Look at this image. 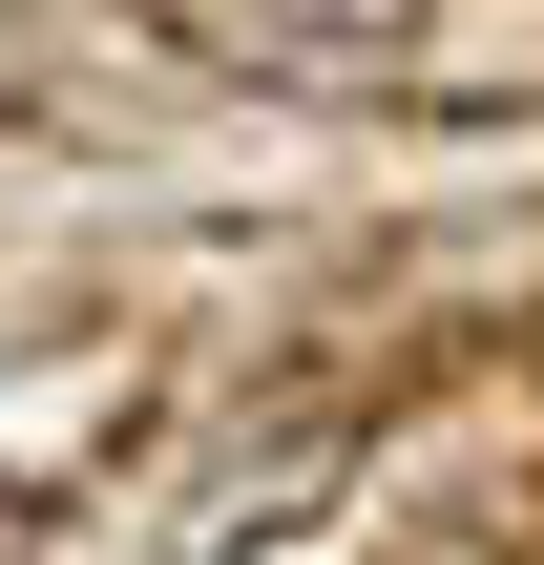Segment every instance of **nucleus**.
<instances>
[{"label":"nucleus","instance_id":"obj_1","mask_svg":"<svg viewBox=\"0 0 544 565\" xmlns=\"http://www.w3.org/2000/svg\"><path fill=\"white\" fill-rule=\"evenodd\" d=\"M210 63H252V84H419L440 63V21L419 0H168Z\"/></svg>","mask_w":544,"mask_h":565}]
</instances>
